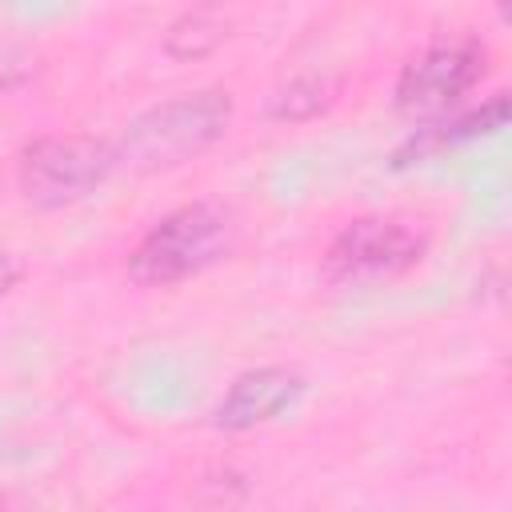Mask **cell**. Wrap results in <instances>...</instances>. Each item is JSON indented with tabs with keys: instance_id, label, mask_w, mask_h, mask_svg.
<instances>
[{
	"instance_id": "cell-4",
	"label": "cell",
	"mask_w": 512,
	"mask_h": 512,
	"mask_svg": "<svg viewBox=\"0 0 512 512\" xmlns=\"http://www.w3.org/2000/svg\"><path fill=\"white\" fill-rule=\"evenodd\" d=\"M488 72V44L472 32L436 36L412 52L392 84V104L408 120H448L452 108L480 84Z\"/></svg>"
},
{
	"instance_id": "cell-6",
	"label": "cell",
	"mask_w": 512,
	"mask_h": 512,
	"mask_svg": "<svg viewBox=\"0 0 512 512\" xmlns=\"http://www.w3.org/2000/svg\"><path fill=\"white\" fill-rule=\"evenodd\" d=\"M304 396V376L288 364H260L240 372L212 408V424L220 432H252L276 416H284Z\"/></svg>"
},
{
	"instance_id": "cell-2",
	"label": "cell",
	"mask_w": 512,
	"mask_h": 512,
	"mask_svg": "<svg viewBox=\"0 0 512 512\" xmlns=\"http://www.w3.org/2000/svg\"><path fill=\"white\" fill-rule=\"evenodd\" d=\"M232 124V96L224 88H196L168 96L132 116L116 140L120 164L136 172H168L208 152Z\"/></svg>"
},
{
	"instance_id": "cell-8",
	"label": "cell",
	"mask_w": 512,
	"mask_h": 512,
	"mask_svg": "<svg viewBox=\"0 0 512 512\" xmlns=\"http://www.w3.org/2000/svg\"><path fill=\"white\" fill-rule=\"evenodd\" d=\"M332 96H336V84L328 76L304 72L268 96V116L272 120H312L316 112H324L332 104Z\"/></svg>"
},
{
	"instance_id": "cell-10",
	"label": "cell",
	"mask_w": 512,
	"mask_h": 512,
	"mask_svg": "<svg viewBox=\"0 0 512 512\" xmlns=\"http://www.w3.org/2000/svg\"><path fill=\"white\" fill-rule=\"evenodd\" d=\"M0 512H16V504H12V496H8V492H0Z\"/></svg>"
},
{
	"instance_id": "cell-5",
	"label": "cell",
	"mask_w": 512,
	"mask_h": 512,
	"mask_svg": "<svg viewBox=\"0 0 512 512\" xmlns=\"http://www.w3.org/2000/svg\"><path fill=\"white\" fill-rule=\"evenodd\" d=\"M428 252V236L400 216H356L320 252V276L332 284H380L412 272Z\"/></svg>"
},
{
	"instance_id": "cell-7",
	"label": "cell",
	"mask_w": 512,
	"mask_h": 512,
	"mask_svg": "<svg viewBox=\"0 0 512 512\" xmlns=\"http://www.w3.org/2000/svg\"><path fill=\"white\" fill-rule=\"evenodd\" d=\"M224 36H228L224 12H216V8H188V12H180V16L168 24L164 48H168L172 56H180V60H192V56L212 52Z\"/></svg>"
},
{
	"instance_id": "cell-1",
	"label": "cell",
	"mask_w": 512,
	"mask_h": 512,
	"mask_svg": "<svg viewBox=\"0 0 512 512\" xmlns=\"http://www.w3.org/2000/svg\"><path fill=\"white\" fill-rule=\"evenodd\" d=\"M236 212L220 200H188L140 232L124 272L140 288H172L216 268L236 248Z\"/></svg>"
},
{
	"instance_id": "cell-3",
	"label": "cell",
	"mask_w": 512,
	"mask_h": 512,
	"mask_svg": "<svg viewBox=\"0 0 512 512\" xmlns=\"http://www.w3.org/2000/svg\"><path fill=\"white\" fill-rule=\"evenodd\" d=\"M116 168H120L116 140L96 132H48V136H32L16 152L12 180L32 208L60 212L104 188V180Z\"/></svg>"
},
{
	"instance_id": "cell-9",
	"label": "cell",
	"mask_w": 512,
	"mask_h": 512,
	"mask_svg": "<svg viewBox=\"0 0 512 512\" xmlns=\"http://www.w3.org/2000/svg\"><path fill=\"white\" fill-rule=\"evenodd\" d=\"M20 280H24V264H20V256L0 248V300H4Z\"/></svg>"
}]
</instances>
